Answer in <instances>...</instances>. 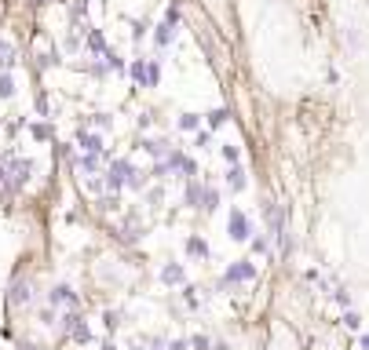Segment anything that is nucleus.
<instances>
[{
  "mask_svg": "<svg viewBox=\"0 0 369 350\" xmlns=\"http://www.w3.org/2000/svg\"><path fill=\"white\" fill-rule=\"evenodd\" d=\"M33 164L26 157H0V197H15L26 186Z\"/></svg>",
  "mask_w": 369,
  "mask_h": 350,
  "instance_id": "obj_1",
  "label": "nucleus"
},
{
  "mask_svg": "<svg viewBox=\"0 0 369 350\" xmlns=\"http://www.w3.org/2000/svg\"><path fill=\"white\" fill-rule=\"evenodd\" d=\"M30 300H33V281L26 274H19L15 281H11V289H8V307L19 310V307H26Z\"/></svg>",
  "mask_w": 369,
  "mask_h": 350,
  "instance_id": "obj_2",
  "label": "nucleus"
},
{
  "mask_svg": "<svg viewBox=\"0 0 369 350\" xmlns=\"http://www.w3.org/2000/svg\"><path fill=\"white\" fill-rule=\"evenodd\" d=\"M227 233H231V241H252V223L245 212H231V223H227Z\"/></svg>",
  "mask_w": 369,
  "mask_h": 350,
  "instance_id": "obj_3",
  "label": "nucleus"
},
{
  "mask_svg": "<svg viewBox=\"0 0 369 350\" xmlns=\"http://www.w3.org/2000/svg\"><path fill=\"white\" fill-rule=\"evenodd\" d=\"M132 179H135V168H132L129 161H113V168H110V179H106V183H110L113 190L124 186V183H132Z\"/></svg>",
  "mask_w": 369,
  "mask_h": 350,
  "instance_id": "obj_4",
  "label": "nucleus"
},
{
  "mask_svg": "<svg viewBox=\"0 0 369 350\" xmlns=\"http://www.w3.org/2000/svg\"><path fill=\"white\" fill-rule=\"evenodd\" d=\"M62 321H66V325H62V329H66V336H73L77 343H88V340H92V332H88V325H84L81 314H66Z\"/></svg>",
  "mask_w": 369,
  "mask_h": 350,
  "instance_id": "obj_5",
  "label": "nucleus"
},
{
  "mask_svg": "<svg viewBox=\"0 0 369 350\" xmlns=\"http://www.w3.org/2000/svg\"><path fill=\"white\" fill-rule=\"evenodd\" d=\"M249 278H256V266H252L249 259H241V263H234L223 274V284H238V281H249Z\"/></svg>",
  "mask_w": 369,
  "mask_h": 350,
  "instance_id": "obj_6",
  "label": "nucleus"
},
{
  "mask_svg": "<svg viewBox=\"0 0 369 350\" xmlns=\"http://www.w3.org/2000/svg\"><path fill=\"white\" fill-rule=\"evenodd\" d=\"M15 59H19V51H15V44H11L8 41V37H0V70H11V66H15Z\"/></svg>",
  "mask_w": 369,
  "mask_h": 350,
  "instance_id": "obj_7",
  "label": "nucleus"
},
{
  "mask_svg": "<svg viewBox=\"0 0 369 350\" xmlns=\"http://www.w3.org/2000/svg\"><path fill=\"white\" fill-rule=\"evenodd\" d=\"M161 281H164V284H183V281H187V270H183L180 263H169V266L161 270Z\"/></svg>",
  "mask_w": 369,
  "mask_h": 350,
  "instance_id": "obj_8",
  "label": "nucleus"
},
{
  "mask_svg": "<svg viewBox=\"0 0 369 350\" xmlns=\"http://www.w3.org/2000/svg\"><path fill=\"white\" fill-rule=\"evenodd\" d=\"M52 303H70V307H77V295H73L70 284H55V289H52Z\"/></svg>",
  "mask_w": 369,
  "mask_h": 350,
  "instance_id": "obj_9",
  "label": "nucleus"
},
{
  "mask_svg": "<svg viewBox=\"0 0 369 350\" xmlns=\"http://www.w3.org/2000/svg\"><path fill=\"white\" fill-rule=\"evenodd\" d=\"M201 197H205V190H201L198 183H190V186L183 190V201L190 204V208H201Z\"/></svg>",
  "mask_w": 369,
  "mask_h": 350,
  "instance_id": "obj_10",
  "label": "nucleus"
},
{
  "mask_svg": "<svg viewBox=\"0 0 369 350\" xmlns=\"http://www.w3.org/2000/svg\"><path fill=\"white\" fill-rule=\"evenodd\" d=\"M176 37V22H161L158 26V33H154V41H158V48H164Z\"/></svg>",
  "mask_w": 369,
  "mask_h": 350,
  "instance_id": "obj_11",
  "label": "nucleus"
},
{
  "mask_svg": "<svg viewBox=\"0 0 369 350\" xmlns=\"http://www.w3.org/2000/svg\"><path fill=\"white\" fill-rule=\"evenodd\" d=\"M187 255H198V259H205V255H209V244L201 241V237H190V241H187Z\"/></svg>",
  "mask_w": 369,
  "mask_h": 350,
  "instance_id": "obj_12",
  "label": "nucleus"
},
{
  "mask_svg": "<svg viewBox=\"0 0 369 350\" xmlns=\"http://www.w3.org/2000/svg\"><path fill=\"white\" fill-rule=\"evenodd\" d=\"M77 139H81V146H84L88 153H99V150H103V139H99V135H88V132H81Z\"/></svg>",
  "mask_w": 369,
  "mask_h": 350,
  "instance_id": "obj_13",
  "label": "nucleus"
},
{
  "mask_svg": "<svg viewBox=\"0 0 369 350\" xmlns=\"http://www.w3.org/2000/svg\"><path fill=\"white\" fill-rule=\"evenodd\" d=\"M158 81H161V66L154 59V62H146V88H158Z\"/></svg>",
  "mask_w": 369,
  "mask_h": 350,
  "instance_id": "obj_14",
  "label": "nucleus"
},
{
  "mask_svg": "<svg viewBox=\"0 0 369 350\" xmlns=\"http://www.w3.org/2000/svg\"><path fill=\"white\" fill-rule=\"evenodd\" d=\"M201 208H205V212H216V208H220V193H216V190H205V197H201Z\"/></svg>",
  "mask_w": 369,
  "mask_h": 350,
  "instance_id": "obj_15",
  "label": "nucleus"
},
{
  "mask_svg": "<svg viewBox=\"0 0 369 350\" xmlns=\"http://www.w3.org/2000/svg\"><path fill=\"white\" fill-rule=\"evenodd\" d=\"M132 81L139 88H146V62H132Z\"/></svg>",
  "mask_w": 369,
  "mask_h": 350,
  "instance_id": "obj_16",
  "label": "nucleus"
},
{
  "mask_svg": "<svg viewBox=\"0 0 369 350\" xmlns=\"http://www.w3.org/2000/svg\"><path fill=\"white\" fill-rule=\"evenodd\" d=\"M198 124H201L198 113H183V117H180V128H183V132H198Z\"/></svg>",
  "mask_w": 369,
  "mask_h": 350,
  "instance_id": "obj_17",
  "label": "nucleus"
},
{
  "mask_svg": "<svg viewBox=\"0 0 369 350\" xmlns=\"http://www.w3.org/2000/svg\"><path fill=\"white\" fill-rule=\"evenodd\" d=\"M227 117H231V110H212V113H209V128H223Z\"/></svg>",
  "mask_w": 369,
  "mask_h": 350,
  "instance_id": "obj_18",
  "label": "nucleus"
},
{
  "mask_svg": "<svg viewBox=\"0 0 369 350\" xmlns=\"http://www.w3.org/2000/svg\"><path fill=\"white\" fill-rule=\"evenodd\" d=\"M231 190H245V168H231Z\"/></svg>",
  "mask_w": 369,
  "mask_h": 350,
  "instance_id": "obj_19",
  "label": "nucleus"
},
{
  "mask_svg": "<svg viewBox=\"0 0 369 350\" xmlns=\"http://www.w3.org/2000/svg\"><path fill=\"white\" fill-rule=\"evenodd\" d=\"M8 95H15V81L8 73H0V99H8Z\"/></svg>",
  "mask_w": 369,
  "mask_h": 350,
  "instance_id": "obj_20",
  "label": "nucleus"
},
{
  "mask_svg": "<svg viewBox=\"0 0 369 350\" xmlns=\"http://www.w3.org/2000/svg\"><path fill=\"white\" fill-rule=\"evenodd\" d=\"M81 164H84V172H99V157H95V153H88Z\"/></svg>",
  "mask_w": 369,
  "mask_h": 350,
  "instance_id": "obj_21",
  "label": "nucleus"
},
{
  "mask_svg": "<svg viewBox=\"0 0 369 350\" xmlns=\"http://www.w3.org/2000/svg\"><path fill=\"white\" fill-rule=\"evenodd\" d=\"M33 135L37 139H52V128H48V124H33Z\"/></svg>",
  "mask_w": 369,
  "mask_h": 350,
  "instance_id": "obj_22",
  "label": "nucleus"
},
{
  "mask_svg": "<svg viewBox=\"0 0 369 350\" xmlns=\"http://www.w3.org/2000/svg\"><path fill=\"white\" fill-rule=\"evenodd\" d=\"M183 175L194 179V175H198V164H194V161H183Z\"/></svg>",
  "mask_w": 369,
  "mask_h": 350,
  "instance_id": "obj_23",
  "label": "nucleus"
},
{
  "mask_svg": "<svg viewBox=\"0 0 369 350\" xmlns=\"http://www.w3.org/2000/svg\"><path fill=\"white\" fill-rule=\"evenodd\" d=\"M190 347H194V350H209V340H205V336H194V340H190Z\"/></svg>",
  "mask_w": 369,
  "mask_h": 350,
  "instance_id": "obj_24",
  "label": "nucleus"
},
{
  "mask_svg": "<svg viewBox=\"0 0 369 350\" xmlns=\"http://www.w3.org/2000/svg\"><path fill=\"white\" fill-rule=\"evenodd\" d=\"M343 325H348V329H359L362 321H359V314H348V318H343Z\"/></svg>",
  "mask_w": 369,
  "mask_h": 350,
  "instance_id": "obj_25",
  "label": "nucleus"
},
{
  "mask_svg": "<svg viewBox=\"0 0 369 350\" xmlns=\"http://www.w3.org/2000/svg\"><path fill=\"white\" fill-rule=\"evenodd\" d=\"M172 350H187V340H176V343H172Z\"/></svg>",
  "mask_w": 369,
  "mask_h": 350,
  "instance_id": "obj_26",
  "label": "nucleus"
},
{
  "mask_svg": "<svg viewBox=\"0 0 369 350\" xmlns=\"http://www.w3.org/2000/svg\"><path fill=\"white\" fill-rule=\"evenodd\" d=\"M362 350H369V336H362Z\"/></svg>",
  "mask_w": 369,
  "mask_h": 350,
  "instance_id": "obj_27",
  "label": "nucleus"
},
{
  "mask_svg": "<svg viewBox=\"0 0 369 350\" xmlns=\"http://www.w3.org/2000/svg\"><path fill=\"white\" fill-rule=\"evenodd\" d=\"M22 350H33V347H22Z\"/></svg>",
  "mask_w": 369,
  "mask_h": 350,
  "instance_id": "obj_28",
  "label": "nucleus"
}]
</instances>
